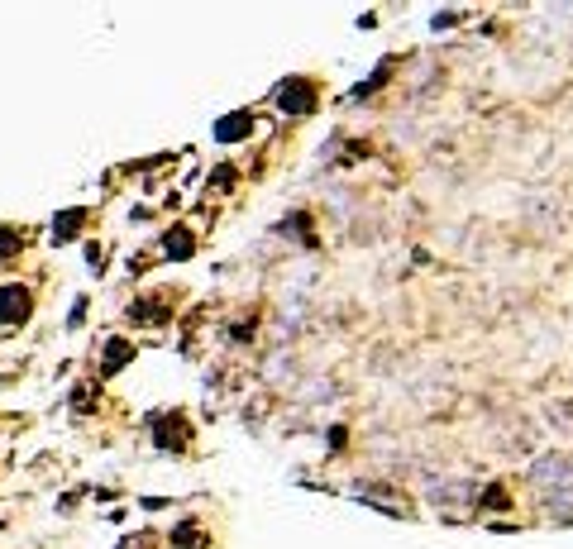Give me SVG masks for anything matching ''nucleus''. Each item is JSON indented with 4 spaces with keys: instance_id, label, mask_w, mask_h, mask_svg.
I'll return each instance as SVG.
<instances>
[{
    "instance_id": "nucleus-1",
    "label": "nucleus",
    "mask_w": 573,
    "mask_h": 549,
    "mask_svg": "<svg viewBox=\"0 0 573 549\" xmlns=\"http://www.w3.org/2000/svg\"><path fill=\"white\" fill-rule=\"evenodd\" d=\"M29 315V291L24 287H5L0 291V320H24Z\"/></svg>"
},
{
    "instance_id": "nucleus-2",
    "label": "nucleus",
    "mask_w": 573,
    "mask_h": 549,
    "mask_svg": "<svg viewBox=\"0 0 573 549\" xmlns=\"http://www.w3.org/2000/svg\"><path fill=\"white\" fill-rule=\"evenodd\" d=\"M10 249H14V239H10V234H5V229H0V258H5V254H10Z\"/></svg>"
}]
</instances>
